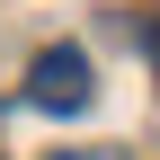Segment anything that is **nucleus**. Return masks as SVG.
Returning <instances> with one entry per match:
<instances>
[{
    "mask_svg": "<svg viewBox=\"0 0 160 160\" xmlns=\"http://www.w3.org/2000/svg\"><path fill=\"white\" fill-rule=\"evenodd\" d=\"M98 98V80H89V53L80 45H45L27 62V107H45V116H80Z\"/></svg>",
    "mask_w": 160,
    "mask_h": 160,
    "instance_id": "f257e3e1",
    "label": "nucleus"
},
{
    "mask_svg": "<svg viewBox=\"0 0 160 160\" xmlns=\"http://www.w3.org/2000/svg\"><path fill=\"white\" fill-rule=\"evenodd\" d=\"M53 160H125V151H53Z\"/></svg>",
    "mask_w": 160,
    "mask_h": 160,
    "instance_id": "f03ea898",
    "label": "nucleus"
}]
</instances>
